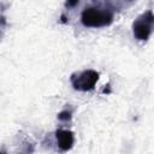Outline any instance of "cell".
<instances>
[{
  "mask_svg": "<svg viewBox=\"0 0 154 154\" xmlns=\"http://www.w3.org/2000/svg\"><path fill=\"white\" fill-rule=\"evenodd\" d=\"M81 22L87 28H103L113 22V12L108 8L87 7L82 11Z\"/></svg>",
  "mask_w": 154,
  "mask_h": 154,
  "instance_id": "obj_1",
  "label": "cell"
},
{
  "mask_svg": "<svg viewBox=\"0 0 154 154\" xmlns=\"http://www.w3.org/2000/svg\"><path fill=\"white\" fill-rule=\"evenodd\" d=\"M153 23H154V16L150 10L138 16L132 23V32L135 38L138 41H147L152 35Z\"/></svg>",
  "mask_w": 154,
  "mask_h": 154,
  "instance_id": "obj_2",
  "label": "cell"
},
{
  "mask_svg": "<svg viewBox=\"0 0 154 154\" xmlns=\"http://www.w3.org/2000/svg\"><path fill=\"white\" fill-rule=\"evenodd\" d=\"M100 73L95 70H83L81 72H75L71 75V84L73 89L79 91H89L94 89L96 82L99 81Z\"/></svg>",
  "mask_w": 154,
  "mask_h": 154,
  "instance_id": "obj_3",
  "label": "cell"
},
{
  "mask_svg": "<svg viewBox=\"0 0 154 154\" xmlns=\"http://www.w3.org/2000/svg\"><path fill=\"white\" fill-rule=\"evenodd\" d=\"M55 140H57V144L59 149L63 152H67L72 148L75 143V135L70 130L58 129L55 131Z\"/></svg>",
  "mask_w": 154,
  "mask_h": 154,
  "instance_id": "obj_4",
  "label": "cell"
},
{
  "mask_svg": "<svg viewBox=\"0 0 154 154\" xmlns=\"http://www.w3.org/2000/svg\"><path fill=\"white\" fill-rule=\"evenodd\" d=\"M71 118H72V113H71V111L64 109V111H61L60 113H58V119H59V120L67 122V120H71Z\"/></svg>",
  "mask_w": 154,
  "mask_h": 154,
  "instance_id": "obj_5",
  "label": "cell"
},
{
  "mask_svg": "<svg viewBox=\"0 0 154 154\" xmlns=\"http://www.w3.org/2000/svg\"><path fill=\"white\" fill-rule=\"evenodd\" d=\"M78 2H79V0H66L65 6L69 7V8H73V7H76L78 5Z\"/></svg>",
  "mask_w": 154,
  "mask_h": 154,
  "instance_id": "obj_6",
  "label": "cell"
},
{
  "mask_svg": "<svg viewBox=\"0 0 154 154\" xmlns=\"http://www.w3.org/2000/svg\"><path fill=\"white\" fill-rule=\"evenodd\" d=\"M6 25V19L4 16H0V29H2Z\"/></svg>",
  "mask_w": 154,
  "mask_h": 154,
  "instance_id": "obj_7",
  "label": "cell"
},
{
  "mask_svg": "<svg viewBox=\"0 0 154 154\" xmlns=\"http://www.w3.org/2000/svg\"><path fill=\"white\" fill-rule=\"evenodd\" d=\"M129 1H132V0H129Z\"/></svg>",
  "mask_w": 154,
  "mask_h": 154,
  "instance_id": "obj_8",
  "label": "cell"
}]
</instances>
